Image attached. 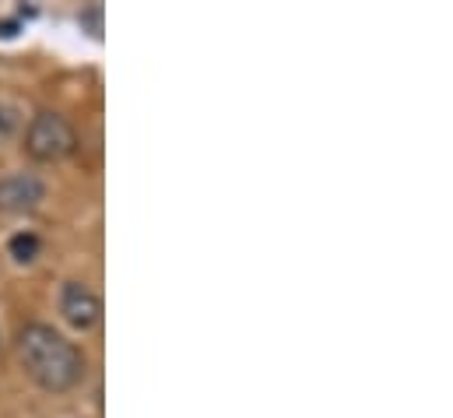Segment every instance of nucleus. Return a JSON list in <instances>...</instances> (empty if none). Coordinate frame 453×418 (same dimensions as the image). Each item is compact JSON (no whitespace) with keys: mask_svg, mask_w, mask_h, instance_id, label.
I'll return each instance as SVG.
<instances>
[{"mask_svg":"<svg viewBox=\"0 0 453 418\" xmlns=\"http://www.w3.org/2000/svg\"><path fill=\"white\" fill-rule=\"evenodd\" d=\"M81 21H88V25H92V35H99V32H103V7L85 11V14H81Z\"/></svg>","mask_w":453,"mask_h":418,"instance_id":"0eeeda50","label":"nucleus"},{"mask_svg":"<svg viewBox=\"0 0 453 418\" xmlns=\"http://www.w3.org/2000/svg\"><path fill=\"white\" fill-rule=\"evenodd\" d=\"M21 120H25L21 105L11 103V99H0V144H7L21 130Z\"/></svg>","mask_w":453,"mask_h":418,"instance_id":"39448f33","label":"nucleus"},{"mask_svg":"<svg viewBox=\"0 0 453 418\" xmlns=\"http://www.w3.org/2000/svg\"><path fill=\"white\" fill-rule=\"evenodd\" d=\"M25 155L32 162H60L78 151V130L57 109H39L25 127Z\"/></svg>","mask_w":453,"mask_h":418,"instance_id":"f03ea898","label":"nucleus"},{"mask_svg":"<svg viewBox=\"0 0 453 418\" xmlns=\"http://www.w3.org/2000/svg\"><path fill=\"white\" fill-rule=\"evenodd\" d=\"M7 250H11V257H14L18 264H28V260L39 257V236H35V232H18V236H11Z\"/></svg>","mask_w":453,"mask_h":418,"instance_id":"423d86ee","label":"nucleus"},{"mask_svg":"<svg viewBox=\"0 0 453 418\" xmlns=\"http://www.w3.org/2000/svg\"><path fill=\"white\" fill-rule=\"evenodd\" d=\"M46 201V183L35 173L0 176V214H28Z\"/></svg>","mask_w":453,"mask_h":418,"instance_id":"7ed1b4c3","label":"nucleus"},{"mask_svg":"<svg viewBox=\"0 0 453 418\" xmlns=\"http://www.w3.org/2000/svg\"><path fill=\"white\" fill-rule=\"evenodd\" d=\"M60 314L74 330H92L103 316V303L85 282H67L60 292Z\"/></svg>","mask_w":453,"mask_h":418,"instance_id":"20e7f679","label":"nucleus"},{"mask_svg":"<svg viewBox=\"0 0 453 418\" xmlns=\"http://www.w3.org/2000/svg\"><path fill=\"white\" fill-rule=\"evenodd\" d=\"M18 359L32 383L50 394H67L85 380V352L50 323H25L18 334Z\"/></svg>","mask_w":453,"mask_h":418,"instance_id":"f257e3e1","label":"nucleus"}]
</instances>
